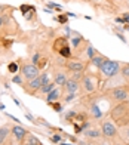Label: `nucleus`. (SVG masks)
<instances>
[{"mask_svg":"<svg viewBox=\"0 0 129 145\" xmlns=\"http://www.w3.org/2000/svg\"><path fill=\"white\" fill-rule=\"evenodd\" d=\"M111 118L120 126H125L126 121L129 120V102L125 101L116 105L111 111Z\"/></svg>","mask_w":129,"mask_h":145,"instance_id":"obj_1","label":"nucleus"},{"mask_svg":"<svg viewBox=\"0 0 129 145\" xmlns=\"http://www.w3.org/2000/svg\"><path fill=\"white\" fill-rule=\"evenodd\" d=\"M100 72L104 78H111L114 76H117V72H120V62L119 61H105L101 65Z\"/></svg>","mask_w":129,"mask_h":145,"instance_id":"obj_2","label":"nucleus"},{"mask_svg":"<svg viewBox=\"0 0 129 145\" xmlns=\"http://www.w3.org/2000/svg\"><path fill=\"white\" fill-rule=\"evenodd\" d=\"M82 90L85 92V93H91V92H95L96 90V84H98V78L91 76V74H86V76H83L82 78Z\"/></svg>","mask_w":129,"mask_h":145,"instance_id":"obj_3","label":"nucleus"},{"mask_svg":"<svg viewBox=\"0 0 129 145\" xmlns=\"http://www.w3.org/2000/svg\"><path fill=\"white\" fill-rule=\"evenodd\" d=\"M108 95H110V98L113 101H116L117 104L120 102H125L128 101V98H129V90L123 86H120V88H114L111 90H108Z\"/></svg>","mask_w":129,"mask_h":145,"instance_id":"obj_4","label":"nucleus"},{"mask_svg":"<svg viewBox=\"0 0 129 145\" xmlns=\"http://www.w3.org/2000/svg\"><path fill=\"white\" fill-rule=\"evenodd\" d=\"M21 74L25 80H33V78L40 76V70H39V67L34 64H25L21 68Z\"/></svg>","mask_w":129,"mask_h":145,"instance_id":"obj_5","label":"nucleus"},{"mask_svg":"<svg viewBox=\"0 0 129 145\" xmlns=\"http://www.w3.org/2000/svg\"><path fill=\"white\" fill-rule=\"evenodd\" d=\"M42 86H43V83H42L40 76L36 77V78H33V80H28L27 84H22L24 90L27 92V93H30V95H34L36 92H39V89H40Z\"/></svg>","mask_w":129,"mask_h":145,"instance_id":"obj_6","label":"nucleus"},{"mask_svg":"<svg viewBox=\"0 0 129 145\" xmlns=\"http://www.w3.org/2000/svg\"><path fill=\"white\" fill-rule=\"evenodd\" d=\"M65 67L71 71V72H85L86 70V64L82 59H71L65 64Z\"/></svg>","mask_w":129,"mask_h":145,"instance_id":"obj_7","label":"nucleus"},{"mask_svg":"<svg viewBox=\"0 0 129 145\" xmlns=\"http://www.w3.org/2000/svg\"><path fill=\"white\" fill-rule=\"evenodd\" d=\"M101 132H102V135H104L105 138H114L116 135H117V127H116L111 121L107 120V121L102 123Z\"/></svg>","mask_w":129,"mask_h":145,"instance_id":"obj_8","label":"nucleus"},{"mask_svg":"<svg viewBox=\"0 0 129 145\" xmlns=\"http://www.w3.org/2000/svg\"><path fill=\"white\" fill-rule=\"evenodd\" d=\"M27 129L22 127V126H19V124H15V126H12V135L15 136V139L18 142H22L24 141V138L27 136Z\"/></svg>","mask_w":129,"mask_h":145,"instance_id":"obj_9","label":"nucleus"},{"mask_svg":"<svg viewBox=\"0 0 129 145\" xmlns=\"http://www.w3.org/2000/svg\"><path fill=\"white\" fill-rule=\"evenodd\" d=\"M79 89H80V83L73 80V78H68L67 83L64 84V90H65L67 93H76Z\"/></svg>","mask_w":129,"mask_h":145,"instance_id":"obj_10","label":"nucleus"},{"mask_svg":"<svg viewBox=\"0 0 129 145\" xmlns=\"http://www.w3.org/2000/svg\"><path fill=\"white\" fill-rule=\"evenodd\" d=\"M67 46H68V39L67 37H58L56 40L54 42V50L60 52L61 49L67 48Z\"/></svg>","mask_w":129,"mask_h":145,"instance_id":"obj_11","label":"nucleus"},{"mask_svg":"<svg viewBox=\"0 0 129 145\" xmlns=\"http://www.w3.org/2000/svg\"><path fill=\"white\" fill-rule=\"evenodd\" d=\"M67 76H65V72L64 71H56L55 72V84H58V86H62L64 88V84L67 83Z\"/></svg>","mask_w":129,"mask_h":145,"instance_id":"obj_12","label":"nucleus"},{"mask_svg":"<svg viewBox=\"0 0 129 145\" xmlns=\"http://www.w3.org/2000/svg\"><path fill=\"white\" fill-rule=\"evenodd\" d=\"M61 98V90L60 89H54L52 92H49L48 96H46V102L48 104H52V102H56L58 99Z\"/></svg>","mask_w":129,"mask_h":145,"instance_id":"obj_13","label":"nucleus"},{"mask_svg":"<svg viewBox=\"0 0 129 145\" xmlns=\"http://www.w3.org/2000/svg\"><path fill=\"white\" fill-rule=\"evenodd\" d=\"M105 61H108V59H107V58H105L104 55H100V54H96V55H95V56H94V58L91 59V62H92V65H94V67H96V68H98V70L101 68V65L104 64Z\"/></svg>","mask_w":129,"mask_h":145,"instance_id":"obj_14","label":"nucleus"},{"mask_svg":"<svg viewBox=\"0 0 129 145\" xmlns=\"http://www.w3.org/2000/svg\"><path fill=\"white\" fill-rule=\"evenodd\" d=\"M21 145H40V142H39V139L34 135L27 133V136L24 138V141L21 142Z\"/></svg>","mask_w":129,"mask_h":145,"instance_id":"obj_15","label":"nucleus"},{"mask_svg":"<svg viewBox=\"0 0 129 145\" xmlns=\"http://www.w3.org/2000/svg\"><path fill=\"white\" fill-rule=\"evenodd\" d=\"M86 138H91V139H98V138L102 136V132L101 130H96V129H88L83 132Z\"/></svg>","mask_w":129,"mask_h":145,"instance_id":"obj_16","label":"nucleus"},{"mask_svg":"<svg viewBox=\"0 0 129 145\" xmlns=\"http://www.w3.org/2000/svg\"><path fill=\"white\" fill-rule=\"evenodd\" d=\"M10 130L12 129L9 126H6V124H5V126H0V145L5 144V141H6V138H8Z\"/></svg>","mask_w":129,"mask_h":145,"instance_id":"obj_17","label":"nucleus"},{"mask_svg":"<svg viewBox=\"0 0 129 145\" xmlns=\"http://www.w3.org/2000/svg\"><path fill=\"white\" fill-rule=\"evenodd\" d=\"M55 82H49L48 84H43V86L39 89V92H40V93H43V95H46V93H49V92H52L54 89H55Z\"/></svg>","mask_w":129,"mask_h":145,"instance_id":"obj_18","label":"nucleus"},{"mask_svg":"<svg viewBox=\"0 0 129 145\" xmlns=\"http://www.w3.org/2000/svg\"><path fill=\"white\" fill-rule=\"evenodd\" d=\"M119 133H120V136H122V139L129 144V126H126V124H125V126H122V129H120Z\"/></svg>","mask_w":129,"mask_h":145,"instance_id":"obj_19","label":"nucleus"},{"mask_svg":"<svg viewBox=\"0 0 129 145\" xmlns=\"http://www.w3.org/2000/svg\"><path fill=\"white\" fill-rule=\"evenodd\" d=\"M91 114H92V117H94V118H101V117H102V111L100 110L98 105L94 104L92 107H91Z\"/></svg>","mask_w":129,"mask_h":145,"instance_id":"obj_20","label":"nucleus"},{"mask_svg":"<svg viewBox=\"0 0 129 145\" xmlns=\"http://www.w3.org/2000/svg\"><path fill=\"white\" fill-rule=\"evenodd\" d=\"M62 58H67V59H70L73 56V52H71V49H70V46H67V48H64V49H61L60 52H58Z\"/></svg>","mask_w":129,"mask_h":145,"instance_id":"obj_21","label":"nucleus"},{"mask_svg":"<svg viewBox=\"0 0 129 145\" xmlns=\"http://www.w3.org/2000/svg\"><path fill=\"white\" fill-rule=\"evenodd\" d=\"M83 42V37L80 34H76V37H71V43H73V48L74 49H79V44Z\"/></svg>","mask_w":129,"mask_h":145,"instance_id":"obj_22","label":"nucleus"},{"mask_svg":"<svg viewBox=\"0 0 129 145\" xmlns=\"http://www.w3.org/2000/svg\"><path fill=\"white\" fill-rule=\"evenodd\" d=\"M86 55H88V59H92L95 55H96V50L92 44H89L88 43V48H86Z\"/></svg>","mask_w":129,"mask_h":145,"instance_id":"obj_23","label":"nucleus"},{"mask_svg":"<svg viewBox=\"0 0 129 145\" xmlns=\"http://www.w3.org/2000/svg\"><path fill=\"white\" fill-rule=\"evenodd\" d=\"M19 9H21L22 15H25V16H27V14H28V12H31V10H36V8H34V6H30V5H22Z\"/></svg>","mask_w":129,"mask_h":145,"instance_id":"obj_24","label":"nucleus"},{"mask_svg":"<svg viewBox=\"0 0 129 145\" xmlns=\"http://www.w3.org/2000/svg\"><path fill=\"white\" fill-rule=\"evenodd\" d=\"M74 120H76V121H82V123H85V121H88V116H86L85 113H82V114H76Z\"/></svg>","mask_w":129,"mask_h":145,"instance_id":"obj_25","label":"nucleus"},{"mask_svg":"<svg viewBox=\"0 0 129 145\" xmlns=\"http://www.w3.org/2000/svg\"><path fill=\"white\" fill-rule=\"evenodd\" d=\"M46 64H48V58H40V59H39V62H37L39 70H43L45 67H46Z\"/></svg>","mask_w":129,"mask_h":145,"instance_id":"obj_26","label":"nucleus"},{"mask_svg":"<svg viewBox=\"0 0 129 145\" xmlns=\"http://www.w3.org/2000/svg\"><path fill=\"white\" fill-rule=\"evenodd\" d=\"M49 105H52V108H54V111H56V113H61L62 111V105H61V102H52V104H49Z\"/></svg>","mask_w":129,"mask_h":145,"instance_id":"obj_27","label":"nucleus"},{"mask_svg":"<svg viewBox=\"0 0 129 145\" xmlns=\"http://www.w3.org/2000/svg\"><path fill=\"white\" fill-rule=\"evenodd\" d=\"M122 76H123L125 78H128L129 80V64H126V65H123V68H122Z\"/></svg>","mask_w":129,"mask_h":145,"instance_id":"obj_28","label":"nucleus"},{"mask_svg":"<svg viewBox=\"0 0 129 145\" xmlns=\"http://www.w3.org/2000/svg\"><path fill=\"white\" fill-rule=\"evenodd\" d=\"M76 111H68V113L65 114V120L67 121H74V117H76Z\"/></svg>","mask_w":129,"mask_h":145,"instance_id":"obj_29","label":"nucleus"},{"mask_svg":"<svg viewBox=\"0 0 129 145\" xmlns=\"http://www.w3.org/2000/svg\"><path fill=\"white\" fill-rule=\"evenodd\" d=\"M8 70H9V72H18V64L16 62H10L8 65Z\"/></svg>","mask_w":129,"mask_h":145,"instance_id":"obj_30","label":"nucleus"},{"mask_svg":"<svg viewBox=\"0 0 129 145\" xmlns=\"http://www.w3.org/2000/svg\"><path fill=\"white\" fill-rule=\"evenodd\" d=\"M12 82H14V83H16V84H19V86H22V77L21 76H15L14 78H12Z\"/></svg>","mask_w":129,"mask_h":145,"instance_id":"obj_31","label":"nucleus"},{"mask_svg":"<svg viewBox=\"0 0 129 145\" xmlns=\"http://www.w3.org/2000/svg\"><path fill=\"white\" fill-rule=\"evenodd\" d=\"M50 139H52L54 144H58V142H62V136H61V135H54Z\"/></svg>","mask_w":129,"mask_h":145,"instance_id":"obj_32","label":"nucleus"},{"mask_svg":"<svg viewBox=\"0 0 129 145\" xmlns=\"http://www.w3.org/2000/svg\"><path fill=\"white\" fill-rule=\"evenodd\" d=\"M74 98H76V93H67V96L64 98V101H65V102H70V101H73Z\"/></svg>","mask_w":129,"mask_h":145,"instance_id":"obj_33","label":"nucleus"},{"mask_svg":"<svg viewBox=\"0 0 129 145\" xmlns=\"http://www.w3.org/2000/svg\"><path fill=\"white\" fill-rule=\"evenodd\" d=\"M56 19H58V22H61V24H67V15H60Z\"/></svg>","mask_w":129,"mask_h":145,"instance_id":"obj_34","label":"nucleus"},{"mask_svg":"<svg viewBox=\"0 0 129 145\" xmlns=\"http://www.w3.org/2000/svg\"><path fill=\"white\" fill-rule=\"evenodd\" d=\"M39 59H40V55H39V54H34L33 59H31V64H34V65H37V62H39Z\"/></svg>","mask_w":129,"mask_h":145,"instance_id":"obj_35","label":"nucleus"},{"mask_svg":"<svg viewBox=\"0 0 129 145\" xmlns=\"http://www.w3.org/2000/svg\"><path fill=\"white\" fill-rule=\"evenodd\" d=\"M48 5L50 6V8H54L55 10H58V12H60V10H61V6H58V5H55V3H52V2H49Z\"/></svg>","mask_w":129,"mask_h":145,"instance_id":"obj_36","label":"nucleus"},{"mask_svg":"<svg viewBox=\"0 0 129 145\" xmlns=\"http://www.w3.org/2000/svg\"><path fill=\"white\" fill-rule=\"evenodd\" d=\"M74 130H76V133H80V132H83V130H82V126H79V124H74Z\"/></svg>","mask_w":129,"mask_h":145,"instance_id":"obj_37","label":"nucleus"},{"mask_svg":"<svg viewBox=\"0 0 129 145\" xmlns=\"http://www.w3.org/2000/svg\"><path fill=\"white\" fill-rule=\"evenodd\" d=\"M122 19H123V22H125V24H128V22H129V14H125V16L122 18Z\"/></svg>","mask_w":129,"mask_h":145,"instance_id":"obj_38","label":"nucleus"},{"mask_svg":"<svg viewBox=\"0 0 129 145\" xmlns=\"http://www.w3.org/2000/svg\"><path fill=\"white\" fill-rule=\"evenodd\" d=\"M27 118H28V120H30V121H34V117H33V116H31V114H27Z\"/></svg>","mask_w":129,"mask_h":145,"instance_id":"obj_39","label":"nucleus"},{"mask_svg":"<svg viewBox=\"0 0 129 145\" xmlns=\"http://www.w3.org/2000/svg\"><path fill=\"white\" fill-rule=\"evenodd\" d=\"M2 27H3V16L0 15V28H2Z\"/></svg>","mask_w":129,"mask_h":145,"instance_id":"obj_40","label":"nucleus"},{"mask_svg":"<svg viewBox=\"0 0 129 145\" xmlns=\"http://www.w3.org/2000/svg\"><path fill=\"white\" fill-rule=\"evenodd\" d=\"M114 145H122V144H114Z\"/></svg>","mask_w":129,"mask_h":145,"instance_id":"obj_41","label":"nucleus"},{"mask_svg":"<svg viewBox=\"0 0 129 145\" xmlns=\"http://www.w3.org/2000/svg\"><path fill=\"white\" fill-rule=\"evenodd\" d=\"M98 145H105V144H98Z\"/></svg>","mask_w":129,"mask_h":145,"instance_id":"obj_42","label":"nucleus"},{"mask_svg":"<svg viewBox=\"0 0 129 145\" xmlns=\"http://www.w3.org/2000/svg\"><path fill=\"white\" fill-rule=\"evenodd\" d=\"M86 145H91V144H86Z\"/></svg>","mask_w":129,"mask_h":145,"instance_id":"obj_43","label":"nucleus"},{"mask_svg":"<svg viewBox=\"0 0 129 145\" xmlns=\"http://www.w3.org/2000/svg\"><path fill=\"white\" fill-rule=\"evenodd\" d=\"M91 2H92V0H91ZM94 2H95V0H94Z\"/></svg>","mask_w":129,"mask_h":145,"instance_id":"obj_44","label":"nucleus"}]
</instances>
